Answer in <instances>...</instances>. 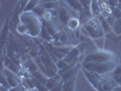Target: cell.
I'll return each mask as SVG.
<instances>
[{
	"label": "cell",
	"instance_id": "6da1fadb",
	"mask_svg": "<svg viewBox=\"0 0 121 91\" xmlns=\"http://www.w3.org/2000/svg\"><path fill=\"white\" fill-rule=\"evenodd\" d=\"M40 18L41 17H39L33 12H22L20 14V22L24 23L28 29L27 36L36 37L40 35V31L43 26V22Z\"/></svg>",
	"mask_w": 121,
	"mask_h": 91
},
{
	"label": "cell",
	"instance_id": "7a4b0ae2",
	"mask_svg": "<svg viewBox=\"0 0 121 91\" xmlns=\"http://www.w3.org/2000/svg\"><path fill=\"white\" fill-rule=\"evenodd\" d=\"M118 63L117 61H108L101 63H92V62H83L82 67L91 72L97 73L99 75H105L112 72Z\"/></svg>",
	"mask_w": 121,
	"mask_h": 91
},
{
	"label": "cell",
	"instance_id": "3957f363",
	"mask_svg": "<svg viewBox=\"0 0 121 91\" xmlns=\"http://www.w3.org/2000/svg\"><path fill=\"white\" fill-rule=\"evenodd\" d=\"M83 28L86 33V35L93 40L99 37H103L105 35V32L99 21L96 18H87L83 25Z\"/></svg>",
	"mask_w": 121,
	"mask_h": 91
},
{
	"label": "cell",
	"instance_id": "277c9868",
	"mask_svg": "<svg viewBox=\"0 0 121 91\" xmlns=\"http://www.w3.org/2000/svg\"><path fill=\"white\" fill-rule=\"evenodd\" d=\"M108 61H117V56L113 52L106 51L103 49H98L87 54L84 58V62L101 63Z\"/></svg>",
	"mask_w": 121,
	"mask_h": 91
},
{
	"label": "cell",
	"instance_id": "5b68a950",
	"mask_svg": "<svg viewBox=\"0 0 121 91\" xmlns=\"http://www.w3.org/2000/svg\"><path fill=\"white\" fill-rule=\"evenodd\" d=\"M57 11V18L59 22L64 27H67V23L70 20V18L73 17V14L76 13L70 6L67 5L64 0H61L60 4L56 9Z\"/></svg>",
	"mask_w": 121,
	"mask_h": 91
},
{
	"label": "cell",
	"instance_id": "8992f818",
	"mask_svg": "<svg viewBox=\"0 0 121 91\" xmlns=\"http://www.w3.org/2000/svg\"><path fill=\"white\" fill-rule=\"evenodd\" d=\"M82 70L85 74L86 78H87V80L90 82V84L96 89H97L98 91H103V88H102V83H103V78L101 75L97 74V73L95 72H91V71H88L85 68L82 67Z\"/></svg>",
	"mask_w": 121,
	"mask_h": 91
},
{
	"label": "cell",
	"instance_id": "52a82bcc",
	"mask_svg": "<svg viewBox=\"0 0 121 91\" xmlns=\"http://www.w3.org/2000/svg\"><path fill=\"white\" fill-rule=\"evenodd\" d=\"M84 53L81 48L79 47V45H78L76 47H73L71 50L65 56L63 59L69 65H75L77 63H79V59L81 58V56Z\"/></svg>",
	"mask_w": 121,
	"mask_h": 91
},
{
	"label": "cell",
	"instance_id": "ba28073f",
	"mask_svg": "<svg viewBox=\"0 0 121 91\" xmlns=\"http://www.w3.org/2000/svg\"><path fill=\"white\" fill-rule=\"evenodd\" d=\"M90 13L91 17L93 18H96V19H98V17L102 15V10H101V7H100V4L97 0H91Z\"/></svg>",
	"mask_w": 121,
	"mask_h": 91
},
{
	"label": "cell",
	"instance_id": "9c48e42d",
	"mask_svg": "<svg viewBox=\"0 0 121 91\" xmlns=\"http://www.w3.org/2000/svg\"><path fill=\"white\" fill-rule=\"evenodd\" d=\"M10 17H8L6 19V23L4 25V26L2 27L1 30V46L2 48H4L6 46V44L7 43V37H8V30H9V26H10Z\"/></svg>",
	"mask_w": 121,
	"mask_h": 91
},
{
	"label": "cell",
	"instance_id": "30bf717a",
	"mask_svg": "<svg viewBox=\"0 0 121 91\" xmlns=\"http://www.w3.org/2000/svg\"><path fill=\"white\" fill-rule=\"evenodd\" d=\"M61 82H62L61 77L58 75V74H56V75L55 77H53V78H48L45 85H46V87H48V90H51V89L55 88L57 85H59Z\"/></svg>",
	"mask_w": 121,
	"mask_h": 91
},
{
	"label": "cell",
	"instance_id": "8fae6325",
	"mask_svg": "<svg viewBox=\"0 0 121 91\" xmlns=\"http://www.w3.org/2000/svg\"><path fill=\"white\" fill-rule=\"evenodd\" d=\"M68 6L72 8L76 13L82 14L84 11V7L82 6L79 0H64Z\"/></svg>",
	"mask_w": 121,
	"mask_h": 91
},
{
	"label": "cell",
	"instance_id": "7c38bea8",
	"mask_svg": "<svg viewBox=\"0 0 121 91\" xmlns=\"http://www.w3.org/2000/svg\"><path fill=\"white\" fill-rule=\"evenodd\" d=\"M97 20L99 21V23H100V25H101V26H102V28H103L104 32H105V34H106V33H109V32L112 31V26H111L110 24L107 21V19H106V17H105L104 16L101 15V16L98 17Z\"/></svg>",
	"mask_w": 121,
	"mask_h": 91
},
{
	"label": "cell",
	"instance_id": "4fadbf2b",
	"mask_svg": "<svg viewBox=\"0 0 121 91\" xmlns=\"http://www.w3.org/2000/svg\"><path fill=\"white\" fill-rule=\"evenodd\" d=\"M80 26V21L77 17H73L70 18V20L67 23V28H69L70 30L76 31L78 30Z\"/></svg>",
	"mask_w": 121,
	"mask_h": 91
},
{
	"label": "cell",
	"instance_id": "5bb4252c",
	"mask_svg": "<svg viewBox=\"0 0 121 91\" xmlns=\"http://www.w3.org/2000/svg\"><path fill=\"white\" fill-rule=\"evenodd\" d=\"M40 3H41L40 0H29L28 3L26 4V6H25L23 12H32V10H33L36 6H38Z\"/></svg>",
	"mask_w": 121,
	"mask_h": 91
},
{
	"label": "cell",
	"instance_id": "9a60e30c",
	"mask_svg": "<svg viewBox=\"0 0 121 91\" xmlns=\"http://www.w3.org/2000/svg\"><path fill=\"white\" fill-rule=\"evenodd\" d=\"M46 10H55L57 9V7L60 4V1L58 2H41L40 3Z\"/></svg>",
	"mask_w": 121,
	"mask_h": 91
},
{
	"label": "cell",
	"instance_id": "2e32d148",
	"mask_svg": "<svg viewBox=\"0 0 121 91\" xmlns=\"http://www.w3.org/2000/svg\"><path fill=\"white\" fill-rule=\"evenodd\" d=\"M112 31H114L116 35H121V18H116L112 25Z\"/></svg>",
	"mask_w": 121,
	"mask_h": 91
},
{
	"label": "cell",
	"instance_id": "e0dca14e",
	"mask_svg": "<svg viewBox=\"0 0 121 91\" xmlns=\"http://www.w3.org/2000/svg\"><path fill=\"white\" fill-rule=\"evenodd\" d=\"M75 87V78L63 82V91H74Z\"/></svg>",
	"mask_w": 121,
	"mask_h": 91
},
{
	"label": "cell",
	"instance_id": "ac0fdd59",
	"mask_svg": "<svg viewBox=\"0 0 121 91\" xmlns=\"http://www.w3.org/2000/svg\"><path fill=\"white\" fill-rule=\"evenodd\" d=\"M16 30L20 35H27V32H28V29H27L26 26L24 23H22V22L17 23V26H16Z\"/></svg>",
	"mask_w": 121,
	"mask_h": 91
},
{
	"label": "cell",
	"instance_id": "d6986e66",
	"mask_svg": "<svg viewBox=\"0 0 121 91\" xmlns=\"http://www.w3.org/2000/svg\"><path fill=\"white\" fill-rule=\"evenodd\" d=\"M39 36H41V38L47 40V41H51L52 40V36L49 34V32L47 30L46 26L43 25L42 26V28H41V31H40V35Z\"/></svg>",
	"mask_w": 121,
	"mask_h": 91
},
{
	"label": "cell",
	"instance_id": "ffe728a7",
	"mask_svg": "<svg viewBox=\"0 0 121 91\" xmlns=\"http://www.w3.org/2000/svg\"><path fill=\"white\" fill-rule=\"evenodd\" d=\"M32 12L34 13V14H36V16H38L39 17H43V15H44V13L46 12V9L44 8V6L41 5V4H39L37 6H36L33 10H32Z\"/></svg>",
	"mask_w": 121,
	"mask_h": 91
},
{
	"label": "cell",
	"instance_id": "44dd1931",
	"mask_svg": "<svg viewBox=\"0 0 121 91\" xmlns=\"http://www.w3.org/2000/svg\"><path fill=\"white\" fill-rule=\"evenodd\" d=\"M1 85L4 86L7 89H10L11 88V87L9 86V83H8V80L6 78V74L3 72V71H1Z\"/></svg>",
	"mask_w": 121,
	"mask_h": 91
},
{
	"label": "cell",
	"instance_id": "7402d4cb",
	"mask_svg": "<svg viewBox=\"0 0 121 91\" xmlns=\"http://www.w3.org/2000/svg\"><path fill=\"white\" fill-rule=\"evenodd\" d=\"M79 1H80V3H81L82 6L84 7V9L86 10V11L91 15V13H90L91 0H79Z\"/></svg>",
	"mask_w": 121,
	"mask_h": 91
},
{
	"label": "cell",
	"instance_id": "603a6c76",
	"mask_svg": "<svg viewBox=\"0 0 121 91\" xmlns=\"http://www.w3.org/2000/svg\"><path fill=\"white\" fill-rule=\"evenodd\" d=\"M29 0H19V6H20V12L22 13L24 11L25 6H26V4L28 3Z\"/></svg>",
	"mask_w": 121,
	"mask_h": 91
},
{
	"label": "cell",
	"instance_id": "cb8c5ba5",
	"mask_svg": "<svg viewBox=\"0 0 121 91\" xmlns=\"http://www.w3.org/2000/svg\"><path fill=\"white\" fill-rule=\"evenodd\" d=\"M108 5L110 7H112V8H114V7H117V5H118V2H117V0H108Z\"/></svg>",
	"mask_w": 121,
	"mask_h": 91
},
{
	"label": "cell",
	"instance_id": "d4e9b609",
	"mask_svg": "<svg viewBox=\"0 0 121 91\" xmlns=\"http://www.w3.org/2000/svg\"><path fill=\"white\" fill-rule=\"evenodd\" d=\"M113 75H117V74H121V63H118L116 67L114 68V70L112 71Z\"/></svg>",
	"mask_w": 121,
	"mask_h": 91
},
{
	"label": "cell",
	"instance_id": "484cf974",
	"mask_svg": "<svg viewBox=\"0 0 121 91\" xmlns=\"http://www.w3.org/2000/svg\"><path fill=\"white\" fill-rule=\"evenodd\" d=\"M113 74V73H112ZM113 78L115 79V81L117 83L118 86H121V74H117V75H113Z\"/></svg>",
	"mask_w": 121,
	"mask_h": 91
},
{
	"label": "cell",
	"instance_id": "4316f807",
	"mask_svg": "<svg viewBox=\"0 0 121 91\" xmlns=\"http://www.w3.org/2000/svg\"><path fill=\"white\" fill-rule=\"evenodd\" d=\"M49 91H63V82H61L59 85H57L55 88Z\"/></svg>",
	"mask_w": 121,
	"mask_h": 91
},
{
	"label": "cell",
	"instance_id": "83f0119b",
	"mask_svg": "<svg viewBox=\"0 0 121 91\" xmlns=\"http://www.w3.org/2000/svg\"><path fill=\"white\" fill-rule=\"evenodd\" d=\"M112 91H121V86H118L117 87H116L115 89H113Z\"/></svg>",
	"mask_w": 121,
	"mask_h": 91
},
{
	"label": "cell",
	"instance_id": "f1b7e54d",
	"mask_svg": "<svg viewBox=\"0 0 121 91\" xmlns=\"http://www.w3.org/2000/svg\"><path fill=\"white\" fill-rule=\"evenodd\" d=\"M99 3H103V2H108V0H97Z\"/></svg>",
	"mask_w": 121,
	"mask_h": 91
},
{
	"label": "cell",
	"instance_id": "f546056e",
	"mask_svg": "<svg viewBox=\"0 0 121 91\" xmlns=\"http://www.w3.org/2000/svg\"><path fill=\"white\" fill-rule=\"evenodd\" d=\"M117 8H118V9H119V10H120V11H121V4H118V5H117Z\"/></svg>",
	"mask_w": 121,
	"mask_h": 91
},
{
	"label": "cell",
	"instance_id": "4dcf8cb0",
	"mask_svg": "<svg viewBox=\"0 0 121 91\" xmlns=\"http://www.w3.org/2000/svg\"><path fill=\"white\" fill-rule=\"evenodd\" d=\"M27 91H39V90L36 89V88H34V89H30V90H27Z\"/></svg>",
	"mask_w": 121,
	"mask_h": 91
},
{
	"label": "cell",
	"instance_id": "1f68e13d",
	"mask_svg": "<svg viewBox=\"0 0 121 91\" xmlns=\"http://www.w3.org/2000/svg\"><path fill=\"white\" fill-rule=\"evenodd\" d=\"M117 2H118V4H121V0H117Z\"/></svg>",
	"mask_w": 121,
	"mask_h": 91
},
{
	"label": "cell",
	"instance_id": "d6a6232c",
	"mask_svg": "<svg viewBox=\"0 0 121 91\" xmlns=\"http://www.w3.org/2000/svg\"><path fill=\"white\" fill-rule=\"evenodd\" d=\"M40 1H42V0H40Z\"/></svg>",
	"mask_w": 121,
	"mask_h": 91
}]
</instances>
